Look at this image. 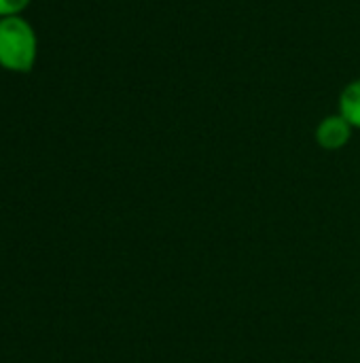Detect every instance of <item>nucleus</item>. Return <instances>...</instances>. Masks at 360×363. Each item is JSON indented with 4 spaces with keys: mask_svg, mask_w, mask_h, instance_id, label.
I'll return each mask as SVG.
<instances>
[{
    "mask_svg": "<svg viewBox=\"0 0 360 363\" xmlns=\"http://www.w3.org/2000/svg\"><path fill=\"white\" fill-rule=\"evenodd\" d=\"M38 38L21 15L0 17V68L8 72H30L36 64Z\"/></svg>",
    "mask_w": 360,
    "mask_h": 363,
    "instance_id": "obj_1",
    "label": "nucleus"
},
{
    "mask_svg": "<svg viewBox=\"0 0 360 363\" xmlns=\"http://www.w3.org/2000/svg\"><path fill=\"white\" fill-rule=\"evenodd\" d=\"M352 132H354V128L348 123V119L342 117L339 113H335V115H327L325 119L318 121L314 136H316V143L320 149L339 151L350 143Z\"/></svg>",
    "mask_w": 360,
    "mask_h": 363,
    "instance_id": "obj_2",
    "label": "nucleus"
},
{
    "mask_svg": "<svg viewBox=\"0 0 360 363\" xmlns=\"http://www.w3.org/2000/svg\"><path fill=\"white\" fill-rule=\"evenodd\" d=\"M337 113L346 117L354 130H360V79L350 81L342 89L337 100Z\"/></svg>",
    "mask_w": 360,
    "mask_h": 363,
    "instance_id": "obj_3",
    "label": "nucleus"
},
{
    "mask_svg": "<svg viewBox=\"0 0 360 363\" xmlns=\"http://www.w3.org/2000/svg\"><path fill=\"white\" fill-rule=\"evenodd\" d=\"M30 0H0V17L21 15L28 9Z\"/></svg>",
    "mask_w": 360,
    "mask_h": 363,
    "instance_id": "obj_4",
    "label": "nucleus"
}]
</instances>
